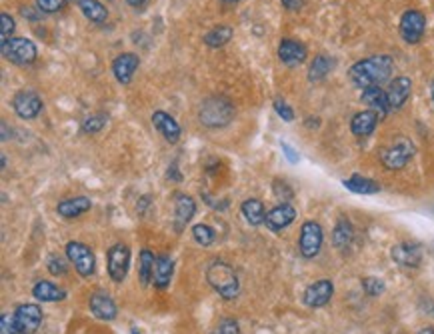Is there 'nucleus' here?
<instances>
[{
	"label": "nucleus",
	"mask_w": 434,
	"mask_h": 334,
	"mask_svg": "<svg viewBox=\"0 0 434 334\" xmlns=\"http://www.w3.org/2000/svg\"><path fill=\"white\" fill-rule=\"evenodd\" d=\"M394 72V60L388 54H374L370 58L358 60L348 69V78L356 88L365 90L370 87H382Z\"/></svg>",
	"instance_id": "1"
},
{
	"label": "nucleus",
	"mask_w": 434,
	"mask_h": 334,
	"mask_svg": "<svg viewBox=\"0 0 434 334\" xmlns=\"http://www.w3.org/2000/svg\"><path fill=\"white\" fill-rule=\"evenodd\" d=\"M207 281L225 300L236 299L241 292V282H238L234 268L223 261H214L207 268Z\"/></svg>",
	"instance_id": "2"
},
{
	"label": "nucleus",
	"mask_w": 434,
	"mask_h": 334,
	"mask_svg": "<svg viewBox=\"0 0 434 334\" xmlns=\"http://www.w3.org/2000/svg\"><path fill=\"white\" fill-rule=\"evenodd\" d=\"M232 118H234V106L223 96H210L198 110V121L209 128H223L232 123Z\"/></svg>",
	"instance_id": "3"
},
{
	"label": "nucleus",
	"mask_w": 434,
	"mask_h": 334,
	"mask_svg": "<svg viewBox=\"0 0 434 334\" xmlns=\"http://www.w3.org/2000/svg\"><path fill=\"white\" fill-rule=\"evenodd\" d=\"M0 51H2V56L17 64V67H28L33 64L38 56V51H36V44L28 38H22V36H12L10 40L2 42L0 44Z\"/></svg>",
	"instance_id": "4"
},
{
	"label": "nucleus",
	"mask_w": 434,
	"mask_h": 334,
	"mask_svg": "<svg viewBox=\"0 0 434 334\" xmlns=\"http://www.w3.org/2000/svg\"><path fill=\"white\" fill-rule=\"evenodd\" d=\"M415 152H417L415 144L408 141L406 137H397L382 150L381 160L388 170H400V168H404L410 162V159L415 157Z\"/></svg>",
	"instance_id": "5"
},
{
	"label": "nucleus",
	"mask_w": 434,
	"mask_h": 334,
	"mask_svg": "<svg viewBox=\"0 0 434 334\" xmlns=\"http://www.w3.org/2000/svg\"><path fill=\"white\" fill-rule=\"evenodd\" d=\"M106 266H108V274L114 282H122L128 274V266H130V248L122 243H116L112 248H108L106 254Z\"/></svg>",
	"instance_id": "6"
},
{
	"label": "nucleus",
	"mask_w": 434,
	"mask_h": 334,
	"mask_svg": "<svg viewBox=\"0 0 434 334\" xmlns=\"http://www.w3.org/2000/svg\"><path fill=\"white\" fill-rule=\"evenodd\" d=\"M424 30H426V17L420 10L410 8L400 17V36L404 42L417 44L424 36Z\"/></svg>",
	"instance_id": "7"
},
{
	"label": "nucleus",
	"mask_w": 434,
	"mask_h": 334,
	"mask_svg": "<svg viewBox=\"0 0 434 334\" xmlns=\"http://www.w3.org/2000/svg\"><path fill=\"white\" fill-rule=\"evenodd\" d=\"M322 227L314 220H309L302 225L300 229V238H298V248H300V254L304 258H314L320 247H322Z\"/></svg>",
	"instance_id": "8"
},
{
	"label": "nucleus",
	"mask_w": 434,
	"mask_h": 334,
	"mask_svg": "<svg viewBox=\"0 0 434 334\" xmlns=\"http://www.w3.org/2000/svg\"><path fill=\"white\" fill-rule=\"evenodd\" d=\"M42 106H44L42 105V98L36 94L35 90H31V88L20 90V92L15 94V98H12V108H15V112H17L22 121H33V118H36L42 112Z\"/></svg>",
	"instance_id": "9"
},
{
	"label": "nucleus",
	"mask_w": 434,
	"mask_h": 334,
	"mask_svg": "<svg viewBox=\"0 0 434 334\" xmlns=\"http://www.w3.org/2000/svg\"><path fill=\"white\" fill-rule=\"evenodd\" d=\"M67 256H69L70 264H74V268H76V272L80 274V276H90L92 272H94V254H92V250L87 247V245H83V243H76V240H70L69 245H67Z\"/></svg>",
	"instance_id": "10"
},
{
	"label": "nucleus",
	"mask_w": 434,
	"mask_h": 334,
	"mask_svg": "<svg viewBox=\"0 0 434 334\" xmlns=\"http://www.w3.org/2000/svg\"><path fill=\"white\" fill-rule=\"evenodd\" d=\"M18 334H35L42 322V310L38 304H20L15 310Z\"/></svg>",
	"instance_id": "11"
},
{
	"label": "nucleus",
	"mask_w": 434,
	"mask_h": 334,
	"mask_svg": "<svg viewBox=\"0 0 434 334\" xmlns=\"http://www.w3.org/2000/svg\"><path fill=\"white\" fill-rule=\"evenodd\" d=\"M410 92H413V80L408 76H397L386 88V98H388L390 112L400 110L402 106L406 105V100L410 98Z\"/></svg>",
	"instance_id": "12"
},
{
	"label": "nucleus",
	"mask_w": 434,
	"mask_h": 334,
	"mask_svg": "<svg viewBox=\"0 0 434 334\" xmlns=\"http://www.w3.org/2000/svg\"><path fill=\"white\" fill-rule=\"evenodd\" d=\"M306 46L300 42V40H295V38H282L280 44H278V58L282 64L286 67H298L306 60Z\"/></svg>",
	"instance_id": "13"
},
{
	"label": "nucleus",
	"mask_w": 434,
	"mask_h": 334,
	"mask_svg": "<svg viewBox=\"0 0 434 334\" xmlns=\"http://www.w3.org/2000/svg\"><path fill=\"white\" fill-rule=\"evenodd\" d=\"M140 58L134 53H121L112 60V74L121 85H128L134 76V72L139 71Z\"/></svg>",
	"instance_id": "14"
},
{
	"label": "nucleus",
	"mask_w": 434,
	"mask_h": 334,
	"mask_svg": "<svg viewBox=\"0 0 434 334\" xmlns=\"http://www.w3.org/2000/svg\"><path fill=\"white\" fill-rule=\"evenodd\" d=\"M334 295V284L329 279L313 282L306 290H304V304L311 308H320L324 304H329L330 299Z\"/></svg>",
	"instance_id": "15"
},
{
	"label": "nucleus",
	"mask_w": 434,
	"mask_h": 334,
	"mask_svg": "<svg viewBox=\"0 0 434 334\" xmlns=\"http://www.w3.org/2000/svg\"><path fill=\"white\" fill-rule=\"evenodd\" d=\"M295 218H296L295 206H293L290 202H282V204L275 206L272 211L266 212L264 225L268 227V230H272V232H280V230H284L286 227H290V225L295 222Z\"/></svg>",
	"instance_id": "16"
},
{
	"label": "nucleus",
	"mask_w": 434,
	"mask_h": 334,
	"mask_svg": "<svg viewBox=\"0 0 434 334\" xmlns=\"http://www.w3.org/2000/svg\"><path fill=\"white\" fill-rule=\"evenodd\" d=\"M153 126L157 128L158 132L164 137V141L171 142V144H176V142L180 141V134H182V130H180V124L174 121V116H171L168 112H164V110H157L155 114H153Z\"/></svg>",
	"instance_id": "17"
},
{
	"label": "nucleus",
	"mask_w": 434,
	"mask_h": 334,
	"mask_svg": "<svg viewBox=\"0 0 434 334\" xmlns=\"http://www.w3.org/2000/svg\"><path fill=\"white\" fill-rule=\"evenodd\" d=\"M390 256L392 261L400 266H406V268H417L418 264L422 263V250L415 243H400L394 245L390 250Z\"/></svg>",
	"instance_id": "18"
},
{
	"label": "nucleus",
	"mask_w": 434,
	"mask_h": 334,
	"mask_svg": "<svg viewBox=\"0 0 434 334\" xmlns=\"http://www.w3.org/2000/svg\"><path fill=\"white\" fill-rule=\"evenodd\" d=\"M194 212H196V202L192 200L189 194L178 193L174 196V214H176L174 216V227H176L178 232L191 222Z\"/></svg>",
	"instance_id": "19"
},
{
	"label": "nucleus",
	"mask_w": 434,
	"mask_h": 334,
	"mask_svg": "<svg viewBox=\"0 0 434 334\" xmlns=\"http://www.w3.org/2000/svg\"><path fill=\"white\" fill-rule=\"evenodd\" d=\"M90 310L92 315L98 318V320H105V322H110L114 318L119 317V308L114 304V300L110 299L105 292H96L90 297Z\"/></svg>",
	"instance_id": "20"
},
{
	"label": "nucleus",
	"mask_w": 434,
	"mask_h": 334,
	"mask_svg": "<svg viewBox=\"0 0 434 334\" xmlns=\"http://www.w3.org/2000/svg\"><path fill=\"white\" fill-rule=\"evenodd\" d=\"M381 121V116L372 110H363V112H356L350 121V130L354 137L358 139H365V137H370L376 128V124Z\"/></svg>",
	"instance_id": "21"
},
{
	"label": "nucleus",
	"mask_w": 434,
	"mask_h": 334,
	"mask_svg": "<svg viewBox=\"0 0 434 334\" xmlns=\"http://www.w3.org/2000/svg\"><path fill=\"white\" fill-rule=\"evenodd\" d=\"M363 103L368 106V110L376 112L381 116V121L390 112V106H388V98H386V90H382L381 87H370L363 90L361 94Z\"/></svg>",
	"instance_id": "22"
},
{
	"label": "nucleus",
	"mask_w": 434,
	"mask_h": 334,
	"mask_svg": "<svg viewBox=\"0 0 434 334\" xmlns=\"http://www.w3.org/2000/svg\"><path fill=\"white\" fill-rule=\"evenodd\" d=\"M92 206V200L88 196H72V198H64L56 204V212L62 216V218H78L80 214L90 211Z\"/></svg>",
	"instance_id": "23"
},
{
	"label": "nucleus",
	"mask_w": 434,
	"mask_h": 334,
	"mask_svg": "<svg viewBox=\"0 0 434 334\" xmlns=\"http://www.w3.org/2000/svg\"><path fill=\"white\" fill-rule=\"evenodd\" d=\"M72 2L80 8V12L92 24H105L108 20V10L101 0H72Z\"/></svg>",
	"instance_id": "24"
},
{
	"label": "nucleus",
	"mask_w": 434,
	"mask_h": 334,
	"mask_svg": "<svg viewBox=\"0 0 434 334\" xmlns=\"http://www.w3.org/2000/svg\"><path fill=\"white\" fill-rule=\"evenodd\" d=\"M173 272H174L173 258L166 256V254H160V256H157L155 270H153V284H155L157 288H166V286L171 284Z\"/></svg>",
	"instance_id": "25"
},
{
	"label": "nucleus",
	"mask_w": 434,
	"mask_h": 334,
	"mask_svg": "<svg viewBox=\"0 0 434 334\" xmlns=\"http://www.w3.org/2000/svg\"><path fill=\"white\" fill-rule=\"evenodd\" d=\"M33 297L40 302H58V300L67 299V292L62 288H58L51 281H38L33 286Z\"/></svg>",
	"instance_id": "26"
},
{
	"label": "nucleus",
	"mask_w": 434,
	"mask_h": 334,
	"mask_svg": "<svg viewBox=\"0 0 434 334\" xmlns=\"http://www.w3.org/2000/svg\"><path fill=\"white\" fill-rule=\"evenodd\" d=\"M241 211H243V216L246 218V222L250 227H261V225H264V220H266V209H264L262 200H259V198L244 200Z\"/></svg>",
	"instance_id": "27"
},
{
	"label": "nucleus",
	"mask_w": 434,
	"mask_h": 334,
	"mask_svg": "<svg viewBox=\"0 0 434 334\" xmlns=\"http://www.w3.org/2000/svg\"><path fill=\"white\" fill-rule=\"evenodd\" d=\"M336 67V60L329 56V54H318L314 56L313 64H311V71H309V80L311 82H320L329 76L332 69Z\"/></svg>",
	"instance_id": "28"
},
{
	"label": "nucleus",
	"mask_w": 434,
	"mask_h": 334,
	"mask_svg": "<svg viewBox=\"0 0 434 334\" xmlns=\"http://www.w3.org/2000/svg\"><path fill=\"white\" fill-rule=\"evenodd\" d=\"M345 188H348L350 193L354 194H376L381 193V184L372 178H366V176L354 175L347 178L345 182Z\"/></svg>",
	"instance_id": "29"
},
{
	"label": "nucleus",
	"mask_w": 434,
	"mask_h": 334,
	"mask_svg": "<svg viewBox=\"0 0 434 334\" xmlns=\"http://www.w3.org/2000/svg\"><path fill=\"white\" fill-rule=\"evenodd\" d=\"M232 35H234V28L230 24H218V26L210 28L209 33L202 36V42L209 49H220V46H225L226 42L232 38Z\"/></svg>",
	"instance_id": "30"
},
{
	"label": "nucleus",
	"mask_w": 434,
	"mask_h": 334,
	"mask_svg": "<svg viewBox=\"0 0 434 334\" xmlns=\"http://www.w3.org/2000/svg\"><path fill=\"white\" fill-rule=\"evenodd\" d=\"M352 238H354V229L350 225V220L347 218H340L334 227V232H332V243L338 250H347L350 245H352Z\"/></svg>",
	"instance_id": "31"
},
{
	"label": "nucleus",
	"mask_w": 434,
	"mask_h": 334,
	"mask_svg": "<svg viewBox=\"0 0 434 334\" xmlns=\"http://www.w3.org/2000/svg\"><path fill=\"white\" fill-rule=\"evenodd\" d=\"M155 263H157V256H155L148 248H144V250L140 252V261H139V279L142 286H146L148 282L153 281Z\"/></svg>",
	"instance_id": "32"
},
{
	"label": "nucleus",
	"mask_w": 434,
	"mask_h": 334,
	"mask_svg": "<svg viewBox=\"0 0 434 334\" xmlns=\"http://www.w3.org/2000/svg\"><path fill=\"white\" fill-rule=\"evenodd\" d=\"M192 236H194V240H196L200 247H210V245L214 243V238H216V232L210 229L209 225H196V227L192 229Z\"/></svg>",
	"instance_id": "33"
},
{
	"label": "nucleus",
	"mask_w": 434,
	"mask_h": 334,
	"mask_svg": "<svg viewBox=\"0 0 434 334\" xmlns=\"http://www.w3.org/2000/svg\"><path fill=\"white\" fill-rule=\"evenodd\" d=\"M46 268H49V272H51L53 276H64V274L69 272V264H67V261H64L62 256H58V254H51V256H49Z\"/></svg>",
	"instance_id": "34"
},
{
	"label": "nucleus",
	"mask_w": 434,
	"mask_h": 334,
	"mask_svg": "<svg viewBox=\"0 0 434 334\" xmlns=\"http://www.w3.org/2000/svg\"><path fill=\"white\" fill-rule=\"evenodd\" d=\"M105 126H106L105 114H92V116H88L87 121L83 123V132L94 134V132H101Z\"/></svg>",
	"instance_id": "35"
},
{
	"label": "nucleus",
	"mask_w": 434,
	"mask_h": 334,
	"mask_svg": "<svg viewBox=\"0 0 434 334\" xmlns=\"http://www.w3.org/2000/svg\"><path fill=\"white\" fill-rule=\"evenodd\" d=\"M0 44L2 42H6V40H10L12 38V33H15V18L10 17L8 12H2V17H0Z\"/></svg>",
	"instance_id": "36"
},
{
	"label": "nucleus",
	"mask_w": 434,
	"mask_h": 334,
	"mask_svg": "<svg viewBox=\"0 0 434 334\" xmlns=\"http://www.w3.org/2000/svg\"><path fill=\"white\" fill-rule=\"evenodd\" d=\"M69 0H36V6L44 12V15H54L60 12L67 6Z\"/></svg>",
	"instance_id": "37"
},
{
	"label": "nucleus",
	"mask_w": 434,
	"mask_h": 334,
	"mask_svg": "<svg viewBox=\"0 0 434 334\" xmlns=\"http://www.w3.org/2000/svg\"><path fill=\"white\" fill-rule=\"evenodd\" d=\"M363 288H365V292L368 297H379L384 292V282L381 279H376V276H366L365 281H363Z\"/></svg>",
	"instance_id": "38"
},
{
	"label": "nucleus",
	"mask_w": 434,
	"mask_h": 334,
	"mask_svg": "<svg viewBox=\"0 0 434 334\" xmlns=\"http://www.w3.org/2000/svg\"><path fill=\"white\" fill-rule=\"evenodd\" d=\"M275 110H277V114L278 116H280V118H282V121H284V123H293V121H295V110H293V108H290V106L286 105V103H284V100H282V98H277V100H275Z\"/></svg>",
	"instance_id": "39"
},
{
	"label": "nucleus",
	"mask_w": 434,
	"mask_h": 334,
	"mask_svg": "<svg viewBox=\"0 0 434 334\" xmlns=\"http://www.w3.org/2000/svg\"><path fill=\"white\" fill-rule=\"evenodd\" d=\"M0 334H18L15 315H2L0 318Z\"/></svg>",
	"instance_id": "40"
},
{
	"label": "nucleus",
	"mask_w": 434,
	"mask_h": 334,
	"mask_svg": "<svg viewBox=\"0 0 434 334\" xmlns=\"http://www.w3.org/2000/svg\"><path fill=\"white\" fill-rule=\"evenodd\" d=\"M214 334H241L238 322L232 320V318H225V320L218 324V328H216V333Z\"/></svg>",
	"instance_id": "41"
},
{
	"label": "nucleus",
	"mask_w": 434,
	"mask_h": 334,
	"mask_svg": "<svg viewBox=\"0 0 434 334\" xmlns=\"http://www.w3.org/2000/svg\"><path fill=\"white\" fill-rule=\"evenodd\" d=\"M275 194H277L282 202H288V200L293 198V191L288 188V184H286V182H280V180L275 182Z\"/></svg>",
	"instance_id": "42"
},
{
	"label": "nucleus",
	"mask_w": 434,
	"mask_h": 334,
	"mask_svg": "<svg viewBox=\"0 0 434 334\" xmlns=\"http://www.w3.org/2000/svg\"><path fill=\"white\" fill-rule=\"evenodd\" d=\"M20 15H22V17H24V18H28V20H33V22H35V20H38V18L42 17L44 12H42V10H40L38 6H22V8H20Z\"/></svg>",
	"instance_id": "43"
},
{
	"label": "nucleus",
	"mask_w": 434,
	"mask_h": 334,
	"mask_svg": "<svg viewBox=\"0 0 434 334\" xmlns=\"http://www.w3.org/2000/svg\"><path fill=\"white\" fill-rule=\"evenodd\" d=\"M282 150H284V157L290 160L293 164H295V162H298V155H296L295 148H293V146H288L286 142H282Z\"/></svg>",
	"instance_id": "44"
},
{
	"label": "nucleus",
	"mask_w": 434,
	"mask_h": 334,
	"mask_svg": "<svg viewBox=\"0 0 434 334\" xmlns=\"http://www.w3.org/2000/svg\"><path fill=\"white\" fill-rule=\"evenodd\" d=\"M280 2L286 10H298L300 4H302V0H280Z\"/></svg>",
	"instance_id": "45"
},
{
	"label": "nucleus",
	"mask_w": 434,
	"mask_h": 334,
	"mask_svg": "<svg viewBox=\"0 0 434 334\" xmlns=\"http://www.w3.org/2000/svg\"><path fill=\"white\" fill-rule=\"evenodd\" d=\"M0 126H2V141L6 142L8 139H10V137H8V124H6V121H2V124H0Z\"/></svg>",
	"instance_id": "46"
},
{
	"label": "nucleus",
	"mask_w": 434,
	"mask_h": 334,
	"mask_svg": "<svg viewBox=\"0 0 434 334\" xmlns=\"http://www.w3.org/2000/svg\"><path fill=\"white\" fill-rule=\"evenodd\" d=\"M126 2H128L130 6H134V8H139V6H142V4H144L146 0H126Z\"/></svg>",
	"instance_id": "47"
},
{
	"label": "nucleus",
	"mask_w": 434,
	"mask_h": 334,
	"mask_svg": "<svg viewBox=\"0 0 434 334\" xmlns=\"http://www.w3.org/2000/svg\"><path fill=\"white\" fill-rule=\"evenodd\" d=\"M418 334H434V326H426V328H422Z\"/></svg>",
	"instance_id": "48"
},
{
	"label": "nucleus",
	"mask_w": 434,
	"mask_h": 334,
	"mask_svg": "<svg viewBox=\"0 0 434 334\" xmlns=\"http://www.w3.org/2000/svg\"><path fill=\"white\" fill-rule=\"evenodd\" d=\"M220 2H225V4H236V2H241V0H220Z\"/></svg>",
	"instance_id": "49"
},
{
	"label": "nucleus",
	"mask_w": 434,
	"mask_h": 334,
	"mask_svg": "<svg viewBox=\"0 0 434 334\" xmlns=\"http://www.w3.org/2000/svg\"><path fill=\"white\" fill-rule=\"evenodd\" d=\"M431 92H433V103H434V80H433V90H431Z\"/></svg>",
	"instance_id": "50"
}]
</instances>
